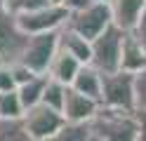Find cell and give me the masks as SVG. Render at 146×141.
<instances>
[{
    "instance_id": "cell-1",
    "label": "cell",
    "mask_w": 146,
    "mask_h": 141,
    "mask_svg": "<svg viewBox=\"0 0 146 141\" xmlns=\"http://www.w3.org/2000/svg\"><path fill=\"white\" fill-rule=\"evenodd\" d=\"M90 125H92V141H139L137 108L102 103Z\"/></svg>"
},
{
    "instance_id": "cell-2",
    "label": "cell",
    "mask_w": 146,
    "mask_h": 141,
    "mask_svg": "<svg viewBox=\"0 0 146 141\" xmlns=\"http://www.w3.org/2000/svg\"><path fill=\"white\" fill-rule=\"evenodd\" d=\"M29 33L17 21V14L0 0V64H14L24 59Z\"/></svg>"
},
{
    "instance_id": "cell-3",
    "label": "cell",
    "mask_w": 146,
    "mask_h": 141,
    "mask_svg": "<svg viewBox=\"0 0 146 141\" xmlns=\"http://www.w3.org/2000/svg\"><path fill=\"white\" fill-rule=\"evenodd\" d=\"M125 28L111 24L102 35L92 40V64L102 73H111L120 68L123 61V42H125Z\"/></svg>"
},
{
    "instance_id": "cell-4",
    "label": "cell",
    "mask_w": 146,
    "mask_h": 141,
    "mask_svg": "<svg viewBox=\"0 0 146 141\" xmlns=\"http://www.w3.org/2000/svg\"><path fill=\"white\" fill-rule=\"evenodd\" d=\"M24 120L29 127L31 141H57L64 122H66V115H64V111L52 108L40 101L24 113Z\"/></svg>"
},
{
    "instance_id": "cell-5",
    "label": "cell",
    "mask_w": 146,
    "mask_h": 141,
    "mask_svg": "<svg viewBox=\"0 0 146 141\" xmlns=\"http://www.w3.org/2000/svg\"><path fill=\"white\" fill-rule=\"evenodd\" d=\"M113 24V14H111V5L102 3V0H94L90 7L80 9V12H71L66 26L78 31L80 35L94 40L97 35H102L108 26Z\"/></svg>"
},
{
    "instance_id": "cell-6",
    "label": "cell",
    "mask_w": 146,
    "mask_h": 141,
    "mask_svg": "<svg viewBox=\"0 0 146 141\" xmlns=\"http://www.w3.org/2000/svg\"><path fill=\"white\" fill-rule=\"evenodd\" d=\"M102 103L123 106V108H137V73L125 71V68L104 73Z\"/></svg>"
},
{
    "instance_id": "cell-7",
    "label": "cell",
    "mask_w": 146,
    "mask_h": 141,
    "mask_svg": "<svg viewBox=\"0 0 146 141\" xmlns=\"http://www.w3.org/2000/svg\"><path fill=\"white\" fill-rule=\"evenodd\" d=\"M68 9L64 5H45V7H35V9H26V12L17 14V21L29 35L33 33H45V31H59L66 26L68 21Z\"/></svg>"
},
{
    "instance_id": "cell-8",
    "label": "cell",
    "mask_w": 146,
    "mask_h": 141,
    "mask_svg": "<svg viewBox=\"0 0 146 141\" xmlns=\"http://www.w3.org/2000/svg\"><path fill=\"white\" fill-rule=\"evenodd\" d=\"M59 40H61V28L59 31H45V33H33L29 38V45H26L24 52V64H29L35 73H47L52 59L59 52Z\"/></svg>"
},
{
    "instance_id": "cell-9",
    "label": "cell",
    "mask_w": 146,
    "mask_h": 141,
    "mask_svg": "<svg viewBox=\"0 0 146 141\" xmlns=\"http://www.w3.org/2000/svg\"><path fill=\"white\" fill-rule=\"evenodd\" d=\"M102 101H97L87 94L78 92L76 87L68 85V92H66V103H64V115L66 120H92L94 113L99 111Z\"/></svg>"
},
{
    "instance_id": "cell-10",
    "label": "cell",
    "mask_w": 146,
    "mask_h": 141,
    "mask_svg": "<svg viewBox=\"0 0 146 141\" xmlns=\"http://www.w3.org/2000/svg\"><path fill=\"white\" fill-rule=\"evenodd\" d=\"M108 5H111L113 24H118L125 31H134L146 9V0H108Z\"/></svg>"
},
{
    "instance_id": "cell-11",
    "label": "cell",
    "mask_w": 146,
    "mask_h": 141,
    "mask_svg": "<svg viewBox=\"0 0 146 141\" xmlns=\"http://www.w3.org/2000/svg\"><path fill=\"white\" fill-rule=\"evenodd\" d=\"M71 87H76L78 92L102 101V97H104V73L94 64H83L78 75H76V80L71 82Z\"/></svg>"
},
{
    "instance_id": "cell-12",
    "label": "cell",
    "mask_w": 146,
    "mask_h": 141,
    "mask_svg": "<svg viewBox=\"0 0 146 141\" xmlns=\"http://www.w3.org/2000/svg\"><path fill=\"white\" fill-rule=\"evenodd\" d=\"M120 68L139 73L146 68V45L134 35V31L125 33V42H123V61Z\"/></svg>"
},
{
    "instance_id": "cell-13",
    "label": "cell",
    "mask_w": 146,
    "mask_h": 141,
    "mask_svg": "<svg viewBox=\"0 0 146 141\" xmlns=\"http://www.w3.org/2000/svg\"><path fill=\"white\" fill-rule=\"evenodd\" d=\"M80 66H83V61H80L78 56H73L71 52H66V50L59 47L57 56L52 59V66H50L47 75L54 78V80H59V82H64V85H71L73 80H76Z\"/></svg>"
},
{
    "instance_id": "cell-14",
    "label": "cell",
    "mask_w": 146,
    "mask_h": 141,
    "mask_svg": "<svg viewBox=\"0 0 146 141\" xmlns=\"http://www.w3.org/2000/svg\"><path fill=\"white\" fill-rule=\"evenodd\" d=\"M59 45H61V50H66V52H71L73 56H78L83 64H92V40L85 38V35H80L78 31L64 26V28H61V40H59Z\"/></svg>"
},
{
    "instance_id": "cell-15",
    "label": "cell",
    "mask_w": 146,
    "mask_h": 141,
    "mask_svg": "<svg viewBox=\"0 0 146 141\" xmlns=\"http://www.w3.org/2000/svg\"><path fill=\"white\" fill-rule=\"evenodd\" d=\"M0 141H31L24 118H0Z\"/></svg>"
},
{
    "instance_id": "cell-16",
    "label": "cell",
    "mask_w": 146,
    "mask_h": 141,
    "mask_svg": "<svg viewBox=\"0 0 146 141\" xmlns=\"http://www.w3.org/2000/svg\"><path fill=\"white\" fill-rule=\"evenodd\" d=\"M57 141H92V125H90V120H66Z\"/></svg>"
},
{
    "instance_id": "cell-17",
    "label": "cell",
    "mask_w": 146,
    "mask_h": 141,
    "mask_svg": "<svg viewBox=\"0 0 146 141\" xmlns=\"http://www.w3.org/2000/svg\"><path fill=\"white\" fill-rule=\"evenodd\" d=\"M47 80H50V75L42 73V75H38V78H33L31 82H26V85H21V87H19V94H21V101H24L26 111L42 101V94H45V85H47Z\"/></svg>"
},
{
    "instance_id": "cell-18",
    "label": "cell",
    "mask_w": 146,
    "mask_h": 141,
    "mask_svg": "<svg viewBox=\"0 0 146 141\" xmlns=\"http://www.w3.org/2000/svg\"><path fill=\"white\" fill-rule=\"evenodd\" d=\"M26 106L21 101L19 89L0 92V118H24Z\"/></svg>"
},
{
    "instance_id": "cell-19",
    "label": "cell",
    "mask_w": 146,
    "mask_h": 141,
    "mask_svg": "<svg viewBox=\"0 0 146 141\" xmlns=\"http://www.w3.org/2000/svg\"><path fill=\"white\" fill-rule=\"evenodd\" d=\"M66 92H68V85H64V82H59V80L50 78L47 85H45L42 103H47V106H52V108L64 111V103H66Z\"/></svg>"
},
{
    "instance_id": "cell-20",
    "label": "cell",
    "mask_w": 146,
    "mask_h": 141,
    "mask_svg": "<svg viewBox=\"0 0 146 141\" xmlns=\"http://www.w3.org/2000/svg\"><path fill=\"white\" fill-rule=\"evenodd\" d=\"M50 3H52V0H5V5L10 7L14 14L26 12V9H35V7H45Z\"/></svg>"
},
{
    "instance_id": "cell-21",
    "label": "cell",
    "mask_w": 146,
    "mask_h": 141,
    "mask_svg": "<svg viewBox=\"0 0 146 141\" xmlns=\"http://www.w3.org/2000/svg\"><path fill=\"white\" fill-rule=\"evenodd\" d=\"M7 89H19V85H17V78L12 73V66L0 64V92H7Z\"/></svg>"
},
{
    "instance_id": "cell-22",
    "label": "cell",
    "mask_w": 146,
    "mask_h": 141,
    "mask_svg": "<svg viewBox=\"0 0 146 141\" xmlns=\"http://www.w3.org/2000/svg\"><path fill=\"white\" fill-rule=\"evenodd\" d=\"M137 108H146V68L137 73Z\"/></svg>"
},
{
    "instance_id": "cell-23",
    "label": "cell",
    "mask_w": 146,
    "mask_h": 141,
    "mask_svg": "<svg viewBox=\"0 0 146 141\" xmlns=\"http://www.w3.org/2000/svg\"><path fill=\"white\" fill-rule=\"evenodd\" d=\"M94 0H64V7L68 9V12H80V9L90 7Z\"/></svg>"
},
{
    "instance_id": "cell-24",
    "label": "cell",
    "mask_w": 146,
    "mask_h": 141,
    "mask_svg": "<svg viewBox=\"0 0 146 141\" xmlns=\"http://www.w3.org/2000/svg\"><path fill=\"white\" fill-rule=\"evenodd\" d=\"M137 122H139V141H146V108H137Z\"/></svg>"
},
{
    "instance_id": "cell-25",
    "label": "cell",
    "mask_w": 146,
    "mask_h": 141,
    "mask_svg": "<svg viewBox=\"0 0 146 141\" xmlns=\"http://www.w3.org/2000/svg\"><path fill=\"white\" fill-rule=\"evenodd\" d=\"M134 35L146 45V9H144V14H141V19H139V24L134 26Z\"/></svg>"
},
{
    "instance_id": "cell-26",
    "label": "cell",
    "mask_w": 146,
    "mask_h": 141,
    "mask_svg": "<svg viewBox=\"0 0 146 141\" xmlns=\"http://www.w3.org/2000/svg\"><path fill=\"white\" fill-rule=\"evenodd\" d=\"M52 3H54V5H64V0H52Z\"/></svg>"
},
{
    "instance_id": "cell-27",
    "label": "cell",
    "mask_w": 146,
    "mask_h": 141,
    "mask_svg": "<svg viewBox=\"0 0 146 141\" xmlns=\"http://www.w3.org/2000/svg\"><path fill=\"white\" fill-rule=\"evenodd\" d=\"M102 3H108V0H102Z\"/></svg>"
}]
</instances>
